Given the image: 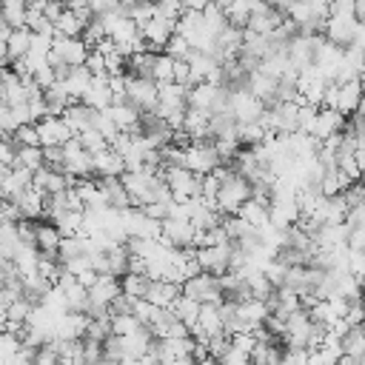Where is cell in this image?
<instances>
[{
  "instance_id": "obj_33",
  "label": "cell",
  "mask_w": 365,
  "mask_h": 365,
  "mask_svg": "<svg viewBox=\"0 0 365 365\" xmlns=\"http://www.w3.org/2000/svg\"><path fill=\"white\" fill-rule=\"evenodd\" d=\"M148 274H143V271H125L123 277H120V285H123V294H128V297H145V288H148Z\"/></svg>"
},
{
  "instance_id": "obj_10",
  "label": "cell",
  "mask_w": 365,
  "mask_h": 365,
  "mask_svg": "<svg viewBox=\"0 0 365 365\" xmlns=\"http://www.w3.org/2000/svg\"><path fill=\"white\" fill-rule=\"evenodd\" d=\"M174 17H165V14H154L151 20H145V23H140V34H143V43H145V48L148 51H163L165 48V43L171 40V34H174Z\"/></svg>"
},
{
  "instance_id": "obj_29",
  "label": "cell",
  "mask_w": 365,
  "mask_h": 365,
  "mask_svg": "<svg viewBox=\"0 0 365 365\" xmlns=\"http://www.w3.org/2000/svg\"><path fill=\"white\" fill-rule=\"evenodd\" d=\"M237 214H240L245 222H251L254 228H262V225L268 222V202H262V200H257V197H248V200L237 208Z\"/></svg>"
},
{
  "instance_id": "obj_20",
  "label": "cell",
  "mask_w": 365,
  "mask_h": 365,
  "mask_svg": "<svg viewBox=\"0 0 365 365\" xmlns=\"http://www.w3.org/2000/svg\"><path fill=\"white\" fill-rule=\"evenodd\" d=\"M182 131L191 140H208L211 137V111H202V108L188 106L185 108V117H182Z\"/></svg>"
},
{
  "instance_id": "obj_46",
  "label": "cell",
  "mask_w": 365,
  "mask_h": 365,
  "mask_svg": "<svg viewBox=\"0 0 365 365\" xmlns=\"http://www.w3.org/2000/svg\"><path fill=\"white\" fill-rule=\"evenodd\" d=\"M174 80H177V83L191 86V68H188V63H185V60H177V66H174Z\"/></svg>"
},
{
  "instance_id": "obj_19",
  "label": "cell",
  "mask_w": 365,
  "mask_h": 365,
  "mask_svg": "<svg viewBox=\"0 0 365 365\" xmlns=\"http://www.w3.org/2000/svg\"><path fill=\"white\" fill-rule=\"evenodd\" d=\"M180 294H182V285L174 282V279H165V277L151 279L148 288H145V299L154 302V305H160V308H171V302H174Z\"/></svg>"
},
{
  "instance_id": "obj_2",
  "label": "cell",
  "mask_w": 365,
  "mask_h": 365,
  "mask_svg": "<svg viewBox=\"0 0 365 365\" xmlns=\"http://www.w3.org/2000/svg\"><path fill=\"white\" fill-rule=\"evenodd\" d=\"M265 108H268V106H265L248 86H231V88H228V111L234 114L237 123L262 120Z\"/></svg>"
},
{
  "instance_id": "obj_15",
  "label": "cell",
  "mask_w": 365,
  "mask_h": 365,
  "mask_svg": "<svg viewBox=\"0 0 365 365\" xmlns=\"http://www.w3.org/2000/svg\"><path fill=\"white\" fill-rule=\"evenodd\" d=\"M34 125L40 131V143L43 145H63V143H68L74 137V131L68 128V123L63 120V114H46Z\"/></svg>"
},
{
  "instance_id": "obj_50",
  "label": "cell",
  "mask_w": 365,
  "mask_h": 365,
  "mask_svg": "<svg viewBox=\"0 0 365 365\" xmlns=\"http://www.w3.org/2000/svg\"><path fill=\"white\" fill-rule=\"evenodd\" d=\"M265 3H271V6H279V9H285L291 0H265Z\"/></svg>"
},
{
  "instance_id": "obj_51",
  "label": "cell",
  "mask_w": 365,
  "mask_h": 365,
  "mask_svg": "<svg viewBox=\"0 0 365 365\" xmlns=\"http://www.w3.org/2000/svg\"><path fill=\"white\" fill-rule=\"evenodd\" d=\"M359 80H362V86H365V63H362V71H359Z\"/></svg>"
},
{
  "instance_id": "obj_38",
  "label": "cell",
  "mask_w": 365,
  "mask_h": 365,
  "mask_svg": "<svg viewBox=\"0 0 365 365\" xmlns=\"http://www.w3.org/2000/svg\"><path fill=\"white\" fill-rule=\"evenodd\" d=\"M31 308H34V302H31V299L17 297V299H11V302L6 305V319H9V322H26V319H29V314H31Z\"/></svg>"
},
{
  "instance_id": "obj_16",
  "label": "cell",
  "mask_w": 365,
  "mask_h": 365,
  "mask_svg": "<svg viewBox=\"0 0 365 365\" xmlns=\"http://www.w3.org/2000/svg\"><path fill=\"white\" fill-rule=\"evenodd\" d=\"M339 131H345V114H342V111H336V108L319 106L317 120H314V128H311V137H314L317 143H322V140L336 137Z\"/></svg>"
},
{
  "instance_id": "obj_41",
  "label": "cell",
  "mask_w": 365,
  "mask_h": 365,
  "mask_svg": "<svg viewBox=\"0 0 365 365\" xmlns=\"http://www.w3.org/2000/svg\"><path fill=\"white\" fill-rule=\"evenodd\" d=\"M163 51H168L174 60H185V57H188V51H191V43H188L182 34H177V31H174V34H171V40L165 43V48H163Z\"/></svg>"
},
{
  "instance_id": "obj_30",
  "label": "cell",
  "mask_w": 365,
  "mask_h": 365,
  "mask_svg": "<svg viewBox=\"0 0 365 365\" xmlns=\"http://www.w3.org/2000/svg\"><path fill=\"white\" fill-rule=\"evenodd\" d=\"M51 222L60 228L63 237L80 234V231H83V222H86V208H68V211H60Z\"/></svg>"
},
{
  "instance_id": "obj_12",
  "label": "cell",
  "mask_w": 365,
  "mask_h": 365,
  "mask_svg": "<svg viewBox=\"0 0 365 365\" xmlns=\"http://www.w3.org/2000/svg\"><path fill=\"white\" fill-rule=\"evenodd\" d=\"M63 151H66V174H71L77 180L94 174V157H91V151L77 137H71L68 143H63Z\"/></svg>"
},
{
  "instance_id": "obj_47",
  "label": "cell",
  "mask_w": 365,
  "mask_h": 365,
  "mask_svg": "<svg viewBox=\"0 0 365 365\" xmlns=\"http://www.w3.org/2000/svg\"><path fill=\"white\" fill-rule=\"evenodd\" d=\"M208 3H211V0H185V9H191V11H205Z\"/></svg>"
},
{
  "instance_id": "obj_32",
  "label": "cell",
  "mask_w": 365,
  "mask_h": 365,
  "mask_svg": "<svg viewBox=\"0 0 365 365\" xmlns=\"http://www.w3.org/2000/svg\"><path fill=\"white\" fill-rule=\"evenodd\" d=\"M9 57L11 60H17V57H23L29 48H31V29L29 26H20V29H11L9 31Z\"/></svg>"
},
{
  "instance_id": "obj_43",
  "label": "cell",
  "mask_w": 365,
  "mask_h": 365,
  "mask_svg": "<svg viewBox=\"0 0 365 365\" xmlns=\"http://www.w3.org/2000/svg\"><path fill=\"white\" fill-rule=\"evenodd\" d=\"M86 68H88L91 74H103V71H106V54L91 46V48H88V57H86Z\"/></svg>"
},
{
  "instance_id": "obj_14",
  "label": "cell",
  "mask_w": 365,
  "mask_h": 365,
  "mask_svg": "<svg viewBox=\"0 0 365 365\" xmlns=\"http://www.w3.org/2000/svg\"><path fill=\"white\" fill-rule=\"evenodd\" d=\"M194 222L191 220H182V217H165L163 220V240L171 245V248H194Z\"/></svg>"
},
{
  "instance_id": "obj_9",
  "label": "cell",
  "mask_w": 365,
  "mask_h": 365,
  "mask_svg": "<svg viewBox=\"0 0 365 365\" xmlns=\"http://www.w3.org/2000/svg\"><path fill=\"white\" fill-rule=\"evenodd\" d=\"M182 294L194 297L197 302H222V282L220 274L211 271H197L182 282Z\"/></svg>"
},
{
  "instance_id": "obj_4",
  "label": "cell",
  "mask_w": 365,
  "mask_h": 365,
  "mask_svg": "<svg viewBox=\"0 0 365 365\" xmlns=\"http://www.w3.org/2000/svg\"><path fill=\"white\" fill-rule=\"evenodd\" d=\"M88 43L83 37H63V34H54V43H51V51H48V63L54 68H66V66H83L86 57H88Z\"/></svg>"
},
{
  "instance_id": "obj_7",
  "label": "cell",
  "mask_w": 365,
  "mask_h": 365,
  "mask_svg": "<svg viewBox=\"0 0 365 365\" xmlns=\"http://www.w3.org/2000/svg\"><path fill=\"white\" fill-rule=\"evenodd\" d=\"M356 31H359V17L356 11H331L325 26H322V34L336 43V46H351L356 40Z\"/></svg>"
},
{
  "instance_id": "obj_3",
  "label": "cell",
  "mask_w": 365,
  "mask_h": 365,
  "mask_svg": "<svg viewBox=\"0 0 365 365\" xmlns=\"http://www.w3.org/2000/svg\"><path fill=\"white\" fill-rule=\"evenodd\" d=\"M222 163V157H220V151H217V145H214V140L208 137V140H191L185 148H182V165L185 168H191L194 174H211L217 165Z\"/></svg>"
},
{
  "instance_id": "obj_13",
  "label": "cell",
  "mask_w": 365,
  "mask_h": 365,
  "mask_svg": "<svg viewBox=\"0 0 365 365\" xmlns=\"http://www.w3.org/2000/svg\"><path fill=\"white\" fill-rule=\"evenodd\" d=\"M231 248L234 242H222V245H200L194 248L197 254V262L202 271H211V274H225L231 268Z\"/></svg>"
},
{
  "instance_id": "obj_11",
  "label": "cell",
  "mask_w": 365,
  "mask_h": 365,
  "mask_svg": "<svg viewBox=\"0 0 365 365\" xmlns=\"http://www.w3.org/2000/svg\"><path fill=\"white\" fill-rule=\"evenodd\" d=\"M220 334H225V322H222V308H220V302H202V305H200V317H197V322L191 325V336L208 342L211 336H220Z\"/></svg>"
},
{
  "instance_id": "obj_36",
  "label": "cell",
  "mask_w": 365,
  "mask_h": 365,
  "mask_svg": "<svg viewBox=\"0 0 365 365\" xmlns=\"http://www.w3.org/2000/svg\"><path fill=\"white\" fill-rule=\"evenodd\" d=\"M265 137H268V131H265V125L259 120L240 123V145H259Z\"/></svg>"
},
{
  "instance_id": "obj_6",
  "label": "cell",
  "mask_w": 365,
  "mask_h": 365,
  "mask_svg": "<svg viewBox=\"0 0 365 365\" xmlns=\"http://www.w3.org/2000/svg\"><path fill=\"white\" fill-rule=\"evenodd\" d=\"M120 294H123L120 277H114V274H100V277L88 285V308H86V314H88V317L106 314L108 305H111Z\"/></svg>"
},
{
  "instance_id": "obj_31",
  "label": "cell",
  "mask_w": 365,
  "mask_h": 365,
  "mask_svg": "<svg viewBox=\"0 0 365 365\" xmlns=\"http://www.w3.org/2000/svg\"><path fill=\"white\" fill-rule=\"evenodd\" d=\"M200 305L202 302H197L194 297H188V294H180L174 302H171V311H174V317L177 319H182L188 328L197 322V317H200Z\"/></svg>"
},
{
  "instance_id": "obj_37",
  "label": "cell",
  "mask_w": 365,
  "mask_h": 365,
  "mask_svg": "<svg viewBox=\"0 0 365 365\" xmlns=\"http://www.w3.org/2000/svg\"><path fill=\"white\" fill-rule=\"evenodd\" d=\"M11 140H14V145H43L40 143V131H37L34 123H20L11 131Z\"/></svg>"
},
{
  "instance_id": "obj_42",
  "label": "cell",
  "mask_w": 365,
  "mask_h": 365,
  "mask_svg": "<svg viewBox=\"0 0 365 365\" xmlns=\"http://www.w3.org/2000/svg\"><path fill=\"white\" fill-rule=\"evenodd\" d=\"M77 140H80L91 154H97L100 148H106V145H108V140H106L97 128H86V131H80V134H77Z\"/></svg>"
},
{
  "instance_id": "obj_22",
  "label": "cell",
  "mask_w": 365,
  "mask_h": 365,
  "mask_svg": "<svg viewBox=\"0 0 365 365\" xmlns=\"http://www.w3.org/2000/svg\"><path fill=\"white\" fill-rule=\"evenodd\" d=\"M277 86H279V80H277L274 74L262 71V68H254V71L248 74V88H251L265 106H274V103H277Z\"/></svg>"
},
{
  "instance_id": "obj_21",
  "label": "cell",
  "mask_w": 365,
  "mask_h": 365,
  "mask_svg": "<svg viewBox=\"0 0 365 365\" xmlns=\"http://www.w3.org/2000/svg\"><path fill=\"white\" fill-rule=\"evenodd\" d=\"M60 242H63V234L51 220H34V245H37V251L57 254Z\"/></svg>"
},
{
  "instance_id": "obj_35",
  "label": "cell",
  "mask_w": 365,
  "mask_h": 365,
  "mask_svg": "<svg viewBox=\"0 0 365 365\" xmlns=\"http://www.w3.org/2000/svg\"><path fill=\"white\" fill-rule=\"evenodd\" d=\"M174 66H177V60H174L168 51H157L151 77H154L157 83H168V80H174Z\"/></svg>"
},
{
  "instance_id": "obj_8",
  "label": "cell",
  "mask_w": 365,
  "mask_h": 365,
  "mask_svg": "<svg viewBox=\"0 0 365 365\" xmlns=\"http://www.w3.org/2000/svg\"><path fill=\"white\" fill-rule=\"evenodd\" d=\"M125 100H131L140 111H151V108H157L160 88L151 77H140V74L125 71Z\"/></svg>"
},
{
  "instance_id": "obj_17",
  "label": "cell",
  "mask_w": 365,
  "mask_h": 365,
  "mask_svg": "<svg viewBox=\"0 0 365 365\" xmlns=\"http://www.w3.org/2000/svg\"><path fill=\"white\" fill-rule=\"evenodd\" d=\"M106 111L111 114V120L117 123V128H120V131L140 134V117H143V111H140L131 100H114Z\"/></svg>"
},
{
  "instance_id": "obj_26",
  "label": "cell",
  "mask_w": 365,
  "mask_h": 365,
  "mask_svg": "<svg viewBox=\"0 0 365 365\" xmlns=\"http://www.w3.org/2000/svg\"><path fill=\"white\" fill-rule=\"evenodd\" d=\"M97 185H100L108 208H128L131 205V197H128L120 177H97Z\"/></svg>"
},
{
  "instance_id": "obj_27",
  "label": "cell",
  "mask_w": 365,
  "mask_h": 365,
  "mask_svg": "<svg viewBox=\"0 0 365 365\" xmlns=\"http://www.w3.org/2000/svg\"><path fill=\"white\" fill-rule=\"evenodd\" d=\"M86 17L80 14V11H74V9H63L60 11V17L54 20V31L57 34H63V37H83V29H86Z\"/></svg>"
},
{
  "instance_id": "obj_49",
  "label": "cell",
  "mask_w": 365,
  "mask_h": 365,
  "mask_svg": "<svg viewBox=\"0 0 365 365\" xmlns=\"http://www.w3.org/2000/svg\"><path fill=\"white\" fill-rule=\"evenodd\" d=\"M0 222H6V197H0Z\"/></svg>"
},
{
  "instance_id": "obj_40",
  "label": "cell",
  "mask_w": 365,
  "mask_h": 365,
  "mask_svg": "<svg viewBox=\"0 0 365 365\" xmlns=\"http://www.w3.org/2000/svg\"><path fill=\"white\" fill-rule=\"evenodd\" d=\"M140 325H143V322H140L134 314H111V328H114V334H120V336L137 331Z\"/></svg>"
},
{
  "instance_id": "obj_45",
  "label": "cell",
  "mask_w": 365,
  "mask_h": 365,
  "mask_svg": "<svg viewBox=\"0 0 365 365\" xmlns=\"http://www.w3.org/2000/svg\"><path fill=\"white\" fill-rule=\"evenodd\" d=\"M222 362H225V365H242V362H251V354H245V351H240L237 345H231V348L225 351Z\"/></svg>"
},
{
  "instance_id": "obj_18",
  "label": "cell",
  "mask_w": 365,
  "mask_h": 365,
  "mask_svg": "<svg viewBox=\"0 0 365 365\" xmlns=\"http://www.w3.org/2000/svg\"><path fill=\"white\" fill-rule=\"evenodd\" d=\"M83 103H88L97 111H103V108H108L114 103V94H111V86H108V74L106 71L103 74H91V83H88V88L83 94Z\"/></svg>"
},
{
  "instance_id": "obj_39",
  "label": "cell",
  "mask_w": 365,
  "mask_h": 365,
  "mask_svg": "<svg viewBox=\"0 0 365 365\" xmlns=\"http://www.w3.org/2000/svg\"><path fill=\"white\" fill-rule=\"evenodd\" d=\"M20 342H23V339H20L17 334L0 328V362H11L14 354H17V348H20Z\"/></svg>"
},
{
  "instance_id": "obj_44",
  "label": "cell",
  "mask_w": 365,
  "mask_h": 365,
  "mask_svg": "<svg viewBox=\"0 0 365 365\" xmlns=\"http://www.w3.org/2000/svg\"><path fill=\"white\" fill-rule=\"evenodd\" d=\"M345 222H348L351 228H359V225H365V200H362V202H356V205H348Z\"/></svg>"
},
{
  "instance_id": "obj_34",
  "label": "cell",
  "mask_w": 365,
  "mask_h": 365,
  "mask_svg": "<svg viewBox=\"0 0 365 365\" xmlns=\"http://www.w3.org/2000/svg\"><path fill=\"white\" fill-rule=\"evenodd\" d=\"M43 145H17V154H14V165H23L29 171H37L43 165Z\"/></svg>"
},
{
  "instance_id": "obj_24",
  "label": "cell",
  "mask_w": 365,
  "mask_h": 365,
  "mask_svg": "<svg viewBox=\"0 0 365 365\" xmlns=\"http://www.w3.org/2000/svg\"><path fill=\"white\" fill-rule=\"evenodd\" d=\"M91 157H94V174H97V177H120V174L125 171V160H123V154L114 151L111 145L100 148V151L91 154Z\"/></svg>"
},
{
  "instance_id": "obj_5",
  "label": "cell",
  "mask_w": 365,
  "mask_h": 365,
  "mask_svg": "<svg viewBox=\"0 0 365 365\" xmlns=\"http://www.w3.org/2000/svg\"><path fill=\"white\" fill-rule=\"evenodd\" d=\"M163 177H165V185H168V191L177 202L194 200L202 191L200 188V174H194L185 165H163Z\"/></svg>"
},
{
  "instance_id": "obj_48",
  "label": "cell",
  "mask_w": 365,
  "mask_h": 365,
  "mask_svg": "<svg viewBox=\"0 0 365 365\" xmlns=\"http://www.w3.org/2000/svg\"><path fill=\"white\" fill-rule=\"evenodd\" d=\"M356 17L359 23H365V0H356Z\"/></svg>"
},
{
  "instance_id": "obj_28",
  "label": "cell",
  "mask_w": 365,
  "mask_h": 365,
  "mask_svg": "<svg viewBox=\"0 0 365 365\" xmlns=\"http://www.w3.org/2000/svg\"><path fill=\"white\" fill-rule=\"evenodd\" d=\"M125 271H131V251L125 242H117L111 248H106V274L123 277Z\"/></svg>"
},
{
  "instance_id": "obj_1",
  "label": "cell",
  "mask_w": 365,
  "mask_h": 365,
  "mask_svg": "<svg viewBox=\"0 0 365 365\" xmlns=\"http://www.w3.org/2000/svg\"><path fill=\"white\" fill-rule=\"evenodd\" d=\"M362 100H365V86H362L359 77H351V80H339V83L331 80L328 88H325L322 106L336 108V111H342L345 117H351V114L362 106Z\"/></svg>"
},
{
  "instance_id": "obj_23",
  "label": "cell",
  "mask_w": 365,
  "mask_h": 365,
  "mask_svg": "<svg viewBox=\"0 0 365 365\" xmlns=\"http://www.w3.org/2000/svg\"><path fill=\"white\" fill-rule=\"evenodd\" d=\"M94 117H97V108H91V106L83 103V100H74V103L63 111V120L68 123V128L74 131V137H77L80 131L91 128V125H94Z\"/></svg>"
},
{
  "instance_id": "obj_25",
  "label": "cell",
  "mask_w": 365,
  "mask_h": 365,
  "mask_svg": "<svg viewBox=\"0 0 365 365\" xmlns=\"http://www.w3.org/2000/svg\"><path fill=\"white\" fill-rule=\"evenodd\" d=\"M339 345H342V359H345V362H359V359L365 356V322L351 325V328L342 334Z\"/></svg>"
}]
</instances>
